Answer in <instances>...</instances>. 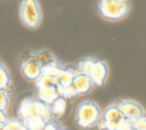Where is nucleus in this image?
Listing matches in <instances>:
<instances>
[{"label":"nucleus","mask_w":146,"mask_h":130,"mask_svg":"<svg viewBox=\"0 0 146 130\" xmlns=\"http://www.w3.org/2000/svg\"><path fill=\"white\" fill-rule=\"evenodd\" d=\"M42 118L45 121H50L52 116L49 105L39 100L36 96L23 98L17 107V118L25 121L30 118Z\"/></svg>","instance_id":"f03ea898"},{"label":"nucleus","mask_w":146,"mask_h":130,"mask_svg":"<svg viewBox=\"0 0 146 130\" xmlns=\"http://www.w3.org/2000/svg\"><path fill=\"white\" fill-rule=\"evenodd\" d=\"M11 83H12V79H11L10 72L4 62L0 59V90H9L11 87Z\"/></svg>","instance_id":"2eb2a0df"},{"label":"nucleus","mask_w":146,"mask_h":130,"mask_svg":"<svg viewBox=\"0 0 146 130\" xmlns=\"http://www.w3.org/2000/svg\"><path fill=\"white\" fill-rule=\"evenodd\" d=\"M116 104L130 123L139 120L146 114L143 105L134 99H120L116 102Z\"/></svg>","instance_id":"6e6552de"},{"label":"nucleus","mask_w":146,"mask_h":130,"mask_svg":"<svg viewBox=\"0 0 146 130\" xmlns=\"http://www.w3.org/2000/svg\"><path fill=\"white\" fill-rule=\"evenodd\" d=\"M31 52L36 57L37 60L39 61V63H40L41 66H42V69L45 66H48V65L60 62L59 59L56 57V55H55L52 51L49 50V49L42 48V49H38V50L31 51Z\"/></svg>","instance_id":"f8f14e48"},{"label":"nucleus","mask_w":146,"mask_h":130,"mask_svg":"<svg viewBox=\"0 0 146 130\" xmlns=\"http://www.w3.org/2000/svg\"><path fill=\"white\" fill-rule=\"evenodd\" d=\"M35 96L47 105L60 97V85L56 77L42 75L35 82Z\"/></svg>","instance_id":"423d86ee"},{"label":"nucleus","mask_w":146,"mask_h":130,"mask_svg":"<svg viewBox=\"0 0 146 130\" xmlns=\"http://www.w3.org/2000/svg\"><path fill=\"white\" fill-rule=\"evenodd\" d=\"M76 71L74 70V68L72 66H64L63 69L60 71V73L57 76V79H58L59 85L61 88H66L68 86H70L72 84L73 78L75 75Z\"/></svg>","instance_id":"ddd939ff"},{"label":"nucleus","mask_w":146,"mask_h":130,"mask_svg":"<svg viewBox=\"0 0 146 130\" xmlns=\"http://www.w3.org/2000/svg\"><path fill=\"white\" fill-rule=\"evenodd\" d=\"M0 130H1V127H0Z\"/></svg>","instance_id":"5701e85b"},{"label":"nucleus","mask_w":146,"mask_h":130,"mask_svg":"<svg viewBox=\"0 0 146 130\" xmlns=\"http://www.w3.org/2000/svg\"><path fill=\"white\" fill-rule=\"evenodd\" d=\"M108 76H109V66L108 63L105 60L98 58L96 64L94 65L93 69L89 75V78L91 79L94 86L101 87L107 81Z\"/></svg>","instance_id":"1a4fd4ad"},{"label":"nucleus","mask_w":146,"mask_h":130,"mask_svg":"<svg viewBox=\"0 0 146 130\" xmlns=\"http://www.w3.org/2000/svg\"><path fill=\"white\" fill-rule=\"evenodd\" d=\"M10 106V93L9 90H0V110L6 111Z\"/></svg>","instance_id":"a211bd4d"},{"label":"nucleus","mask_w":146,"mask_h":130,"mask_svg":"<svg viewBox=\"0 0 146 130\" xmlns=\"http://www.w3.org/2000/svg\"><path fill=\"white\" fill-rule=\"evenodd\" d=\"M66 99H64L63 97H59L53 102L52 104L49 105L50 108V113L52 116V119L57 120L58 118L62 117L63 114L65 113V110H66Z\"/></svg>","instance_id":"4468645a"},{"label":"nucleus","mask_w":146,"mask_h":130,"mask_svg":"<svg viewBox=\"0 0 146 130\" xmlns=\"http://www.w3.org/2000/svg\"><path fill=\"white\" fill-rule=\"evenodd\" d=\"M131 130H133V128H132V129H131Z\"/></svg>","instance_id":"b1692460"},{"label":"nucleus","mask_w":146,"mask_h":130,"mask_svg":"<svg viewBox=\"0 0 146 130\" xmlns=\"http://www.w3.org/2000/svg\"><path fill=\"white\" fill-rule=\"evenodd\" d=\"M1 130H28L25 126V123L19 118H8L3 124Z\"/></svg>","instance_id":"dca6fc26"},{"label":"nucleus","mask_w":146,"mask_h":130,"mask_svg":"<svg viewBox=\"0 0 146 130\" xmlns=\"http://www.w3.org/2000/svg\"><path fill=\"white\" fill-rule=\"evenodd\" d=\"M62 126H60V124L57 122V120L51 119L50 121H48L46 123V125L44 126L43 130H61Z\"/></svg>","instance_id":"6ab92c4d"},{"label":"nucleus","mask_w":146,"mask_h":130,"mask_svg":"<svg viewBox=\"0 0 146 130\" xmlns=\"http://www.w3.org/2000/svg\"><path fill=\"white\" fill-rule=\"evenodd\" d=\"M61 130H67V129H65V128H64V127H63V128H62V129H61Z\"/></svg>","instance_id":"4be33fe9"},{"label":"nucleus","mask_w":146,"mask_h":130,"mask_svg":"<svg viewBox=\"0 0 146 130\" xmlns=\"http://www.w3.org/2000/svg\"><path fill=\"white\" fill-rule=\"evenodd\" d=\"M20 73L26 81L31 83H35L42 75V66L32 52L26 54L21 60Z\"/></svg>","instance_id":"0eeeda50"},{"label":"nucleus","mask_w":146,"mask_h":130,"mask_svg":"<svg viewBox=\"0 0 146 130\" xmlns=\"http://www.w3.org/2000/svg\"><path fill=\"white\" fill-rule=\"evenodd\" d=\"M19 19L28 30H36L43 20V11L39 0H20Z\"/></svg>","instance_id":"20e7f679"},{"label":"nucleus","mask_w":146,"mask_h":130,"mask_svg":"<svg viewBox=\"0 0 146 130\" xmlns=\"http://www.w3.org/2000/svg\"><path fill=\"white\" fill-rule=\"evenodd\" d=\"M97 128L100 130H131L132 125L114 102L106 106L102 111V117Z\"/></svg>","instance_id":"39448f33"},{"label":"nucleus","mask_w":146,"mask_h":130,"mask_svg":"<svg viewBox=\"0 0 146 130\" xmlns=\"http://www.w3.org/2000/svg\"><path fill=\"white\" fill-rule=\"evenodd\" d=\"M145 130H146V129H145Z\"/></svg>","instance_id":"393cba45"},{"label":"nucleus","mask_w":146,"mask_h":130,"mask_svg":"<svg viewBox=\"0 0 146 130\" xmlns=\"http://www.w3.org/2000/svg\"><path fill=\"white\" fill-rule=\"evenodd\" d=\"M98 58L97 57H93V56H85L82 57V58L78 59L72 67L74 68L76 72L78 73L84 74V75L88 76L89 77L90 73H91L92 69H93L94 65L96 64Z\"/></svg>","instance_id":"9b49d317"},{"label":"nucleus","mask_w":146,"mask_h":130,"mask_svg":"<svg viewBox=\"0 0 146 130\" xmlns=\"http://www.w3.org/2000/svg\"><path fill=\"white\" fill-rule=\"evenodd\" d=\"M8 114L6 111H3V110H0V127H2L3 124L8 120Z\"/></svg>","instance_id":"aec40b11"},{"label":"nucleus","mask_w":146,"mask_h":130,"mask_svg":"<svg viewBox=\"0 0 146 130\" xmlns=\"http://www.w3.org/2000/svg\"><path fill=\"white\" fill-rule=\"evenodd\" d=\"M118 1H121V2H127V1H130V0H118Z\"/></svg>","instance_id":"412c9836"},{"label":"nucleus","mask_w":146,"mask_h":130,"mask_svg":"<svg viewBox=\"0 0 146 130\" xmlns=\"http://www.w3.org/2000/svg\"><path fill=\"white\" fill-rule=\"evenodd\" d=\"M23 122L25 123V126L28 130H43L44 126L47 123V121L39 117L30 118V119H27Z\"/></svg>","instance_id":"f3484780"},{"label":"nucleus","mask_w":146,"mask_h":130,"mask_svg":"<svg viewBox=\"0 0 146 130\" xmlns=\"http://www.w3.org/2000/svg\"><path fill=\"white\" fill-rule=\"evenodd\" d=\"M101 107L93 100H84L78 103L74 113V121L79 129L91 130L98 127L102 117Z\"/></svg>","instance_id":"f257e3e1"},{"label":"nucleus","mask_w":146,"mask_h":130,"mask_svg":"<svg viewBox=\"0 0 146 130\" xmlns=\"http://www.w3.org/2000/svg\"><path fill=\"white\" fill-rule=\"evenodd\" d=\"M97 12L101 18L110 22L121 21L131 12L132 5L130 1L121 2L118 0H97Z\"/></svg>","instance_id":"7ed1b4c3"},{"label":"nucleus","mask_w":146,"mask_h":130,"mask_svg":"<svg viewBox=\"0 0 146 130\" xmlns=\"http://www.w3.org/2000/svg\"><path fill=\"white\" fill-rule=\"evenodd\" d=\"M71 87L73 88L76 96L78 97V96L86 95V94H88L89 92H91L92 89H93L95 86L93 85L91 79H90L88 76L76 72L75 75H74V78H73Z\"/></svg>","instance_id":"9d476101"}]
</instances>
